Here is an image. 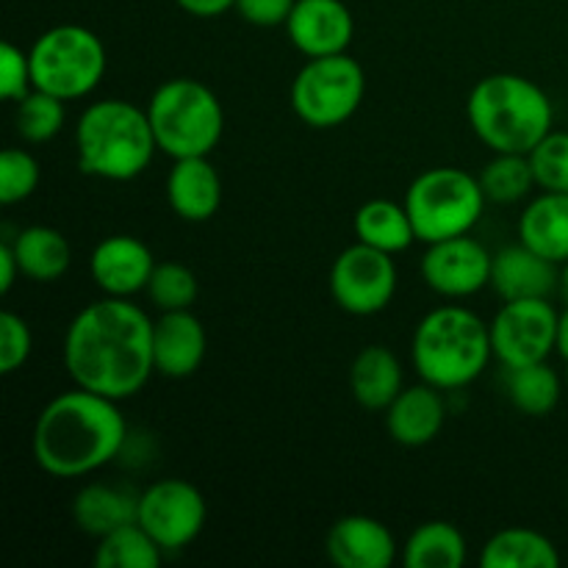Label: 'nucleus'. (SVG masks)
Segmentation results:
<instances>
[{
    "label": "nucleus",
    "mask_w": 568,
    "mask_h": 568,
    "mask_svg": "<svg viewBox=\"0 0 568 568\" xmlns=\"http://www.w3.org/2000/svg\"><path fill=\"white\" fill-rule=\"evenodd\" d=\"M72 383L103 397H133L155 372L153 320L125 297H103L75 314L64 333Z\"/></svg>",
    "instance_id": "f257e3e1"
},
{
    "label": "nucleus",
    "mask_w": 568,
    "mask_h": 568,
    "mask_svg": "<svg viewBox=\"0 0 568 568\" xmlns=\"http://www.w3.org/2000/svg\"><path fill=\"white\" fill-rule=\"evenodd\" d=\"M125 442L128 425L120 403L75 386L39 410L31 453L44 475L72 480L109 466Z\"/></svg>",
    "instance_id": "f03ea898"
},
{
    "label": "nucleus",
    "mask_w": 568,
    "mask_h": 568,
    "mask_svg": "<svg viewBox=\"0 0 568 568\" xmlns=\"http://www.w3.org/2000/svg\"><path fill=\"white\" fill-rule=\"evenodd\" d=\"M466 116L475 136L491 153L530 155L552 131V103L547 92L516 72L480 78L466 100Z\"/></svg>",
    "instance_id": "7ed1b4c3"
},
{
    "label": "nucleus",
    "mask_w": 568,
    "mask_h": 568,
    "mask_svg": "<svg viewBox=\"0 0 568 568\" xmlns=\"http://www.w3.org/2000/svg\"><path fill=\"white\" fill-rule=\"evenodd\" d=\"M155 150L159 144L148 109L128 100H98L78 116L75 155L83 175L128 183L148 170Z\"/></svg>",
    "instance_id": "20e7f679"
},
{
    "label": "nucleus",
    "mask_w": 568,
    "mask_h": 568,
    "mask_svg": "<svg viewBox=\"0 0 568 568\" xmlns=\"http://www.w3.org/2000/svg\"><path fill=\"white\" fill-rule=\"evenodd\" d=\"M491 358V331L464 305H442L430 311L410 338L416 375L442 392L471 386L488 369Z\"/></svg>",
    "instance_id": "39448f33"
},
{
    "label": "nucleus",
    "mask_w": 568,
    "mask_h": 568,
    "mask_svg": "<svg viewBox=\"0 0 568 568\" xmlns=\"http://www.w3.org/2000/svg\"><path fill=\"white\" fill-rule=\"evenodd\" d=\"M150 125L161 153L175 159L211 155L225 133V111L214 89L197 78H172L148 103Z\"/></svg>",
    "instance_id": "423d86ee"
},
{
    "label": "nucleus",
    "mask_w": 568,
    "mask_h": 568,
    "mask_svg": "<svg viewBox=\"0 0 568 568\" xmlns=\"http://www.w3.org/2000/svg\"><path fill=\"white\" fill-rule=\"evenodd\" d=\"M486 203L480 178L458 166H433L405 192V209L416 227V239L425 244L471 233Z\"/></svg>",
    "instance_id": "0eeeda50"
},
{
    "label": "nucleus",
    "mask_w": 568,
    "mask_h": 568,
    "mask_svg": "<svg viewBox=\"0 0 568 568\" xmlns=\"http://www.w3.org/2000/svg\"><path fill=\"white\" fill-rule=\"evenodd\" d=\"M33 89L61 100H81L100 87L105 75V44L83 26H55L39 33L28 50Z\"/></svg>",
    "instance_id": "6e6552de"
},
{
    "label": "nucleus",
    "mask_w": 568,
    "mask_h": 568,
    "mask_svg": "<svg viewBox=\"0 0 568 568\" xmlns=\"http://www.w3.org/2000/svg\"><path fill=\"white\" fill-rule=\"evenodd\" d=\"M366 94L364 67L347 53L308 59L292 81V109L316 131L338 128L355 116Z\"/></svg>",
    "instance_id": "1a4fd4ad"
},
{
    "label": "nucleus",
    "mask_w": 568,
    "mask_h": 568,
    "mask_svg": "<svg viewBox=\"0 0 568 568\" xmlns=\"http://www.w3.org/2000/svg\"><path fill=\"white\" fill-rule=\"evenodd\" d=\"M331 294L353 316H375L397 294V264L392 253L358 242L342 250L331 266Z\"/></svg>",
    "instance_id": "9d476101"
},
{
    "label": "nucleus",
    "mask_w": 568,
    "mask_h": 568,
    "mask_svg": "<svg viewBox=\"0 0 568 568\" xmlns=\"http://www.w3.org/2000/svg\"><path fill=\"white\" fill-rule=\"evenodd\" d=\"M558 316L549 300H505L488 325L494 358L505 369L547 361L558 344Z\"/></svg>",
    "instance_id": "9b49d317"
},
{
    "label": "nucleus",
    "mask_w": 568,
    "mask_h": 568,
    "mask_svg": "<svg viewBox=\"0 0 568 568\" xmlns=\"http://www.w3.org/2000/svg\"><path fill=\"white\" fill-rule=\"evenodd\" d=\"M209 505L203 491L189 480H159L139 494L136 521L164 552L186 549L203 532Z\"/></svg>",
    "instance_id": "f8f14e48"
},
{
    "label": "nucleus",
    "mask_w": 568,
    "mask_h": 568,
    "mask_svg": "<svg viewBox=\"0 0 568 568\" xmlns=\"http://www.w3.org/2000/svg\"><path fill=\"white\" fill-rule=\"evenodd\" d=\"M494 255L469 233L427 244L422 255V277L436 294L464 300L491 283Z\"/></svg>",
    "instance_id": "ddd939ff"
},
{
    "label": "nucleus",
    "mask_w": 568,
    "mask_h": 568,
    "mask_svg": "<svg viewBox=\"0 0 568 568\" xmlns=\"http://www.w3.org/2000/svg\"><path fill=\"white\" fill-rule=\"evenodd\" d=\"M286 33L308 59L347 53L355 37L353 11L342 0H297L286 20Z\"/></svg>",
    "instance_id": "4468645a"
},
{
    "label": "nucleus",
    "mask_w": 568,
    "mask_h": 568,
    "mask_svg": "<svg viewBox=\"0 0 568 568\" xmlns=\"http://www.w3.org/2000/svg\"><path fill=\"white\" fill-rule=\"evenodd\" d=\"M94 283L105 297H125L148 292L150 275L155 270V258L148 244L128 233H114L98 242L89 258Z\"/></svg>",
    "instance_id": "2eb2a0df"
},
{
    "label": "nucleus",
    "mask_w": 568,
    "mask_h": 568,
    "mask_svg": "<svg viewBox=\"0 0 568 568\" xmlns=\"http://www.w3.org/2000/svg\"><path fill=\"white\" fill-rule=\"evenodd\" d=\"M325 549L338 568H388L397 560V541L392 530L366 514L342 516L327 530Z\"/></svg>",
    "instance_id": "dca6fc26"
},
{
    "label": "nucleus",
    "mask_w": 568,
    "mask_h": 568,
    "mask_svg": "<svg viewBox=\"0 0 568 568\" xmlns=\"http://www.w3.org/2000/svg\"><path fill=\"white\" fill-rule=\"evenodd\" d=\"M209 353L205 327L192 311H164L153 322L155 372L170 381L192 377Z\"/></svg>",
    "instance_id": "f3484780"
},
{
    "label": "nucleus",
    "mask_w": 568,
    "mask_h": 568,
    "mask_svg": "<svg viewBox=\"0 0 568 568\" xmlns=\"http://www.w3.org/2000/svg\"><path fill=\"white\" fill-rule=\"evenodd\" d=\"M558 266L519 242L494 255L491 286L503 300H549L560 286Z\"/></svg>",
    "instance_id": "a211bd4d"
},
{
    "label": "nucleus",
    "mask_w": 568,
    "mask_h": 568,
    "mask_svg": "<svg viewBox=\"0 0 568 568\" xmlns=\"http://www.w3.org/2000/svg\"><path fill=\"white\" fill-rule=\"evenodd\" d=\"M166 203L186 222H209L222 205V178L209 155L175 159L166 175Z\"/></svg>",
    "instance_id": "6ab92c4d"
},
{
    "label": "nucleus",
    "mask_w": 568,
    "mask_h": 568,
    "mask_svg": "<svg viewBox=\"0 0 568 568\" xmlns=\"http://www.w3.org/2000/svg\"><path fill=\"white\" fill-rule=\"evenodd\" d=\"M447 422L442 388L422 381L419 386L403 388L386 408V430L403 447H425L436 442Z\"/></svg>",
    "instance_id": "aec40b11"
},
{
    "label": "nucleus",
    "mask_w": 568,
    "mask_h": 568,
    "mask_svg": "<svg viewBox=\"0 0 568 568\" xmlns=\"http://www.w3.org/2000/svg\"><path fill=\"white\" fill-rule=\"evenodd\" d=\"M519 242L564 266L568 261V192H544L519 216Z\"/></svg>",
    "instance_id": "412c9836"
},
{
    "label": "nucleus",
    "mask_w": 568,
    "mask_h": 568,
    "mask_svg": "<svg viewBox=\"0 0 568 568\" xmlns=\"http://www.w3.org/2000/svg\"><path fill=\"white\" fill-rule=\"evenodd\" d=\"M403 364L383 344H369L349 366V392L366 410H386L403 392Z\"/></svg>",
    "instance_id": "4be33fe9"
},
{
    "label": "nucleus",
    "mask_w": 568,
    "mask_h": 568,
    "mask_svg": "<svg viewBox=\"0 0 568 568\" xmlns=\"http://www.w3.org/2000/svg\"><path fill=\"white\" fill-rule=\"evenodd\" d=\"M136 514L139 497H133L125 488L103 486V483L83 486L72 499V519H75L78 530L94 538H103L116 527L131 525L136 521Z\"/></svg>",
    "instance_id": "5701e85b"
},
{
    "label": "nucleus",
    "mask_w": 568,
    "mask_h": 568,
    "mask_svg": "<svg viewBox=\"0 0 568 568\" xmlns=\"http://www.w3.org/2000/svg\"><path fill=\"white\" fill-rule=\"evenodd\" d=\"M22 277L33 283H53L67 275L72 264V247L61 231L50 225H28L9 239Z\"/></svg>",
    "instance_id": "b1692460"
},
{
    "label": "nucleus",
    "mask_w": 568,
    "mask_h": 568,
    "mask_svg": "<svg viewBox=\"0 0 568 568\" xmlns=\"http://www.w3.org/2000/svg\"><path fill=\"white\" fill-rule=\"evenodd\" d=\"M483 568H558L560 552L552 538L530 527H508L486 541Z\"/></svg>",
    "instance_id": "393cba45"
},
{
    "label": "nucleus",
    "mask_w": 568,
    "mask_h": 568,
    "mask_svg": "<svg viewBox=\"0 0 568 568\" xmlns=\"http://www.w3.org/2000/svg\"><path fill=\"white\" fill-rule=\"evenodd\" d=\"M355 236L358 242L369 244V247L383 250V253H405L416 239V227L410 222L405 203H394V200H369L355 214Z\"/></svg>",
    "instance_id": "a878e982"
},
{
    "label": "nucleus",
    "mask_w": 568,
    "mask_h": 568,
    "mask_svg": "<svg viewBox=\"0 0 568 568\" xmlns=\"http://www.w3.org/2000/svg\"><path fill=\"white\" fill-rule=\"evenodd\" d=\"M403 564L408 568H460L466 564L464 532L453 521H425L405 541Z\"/></svg>",
    "instance_id": "bb28decb"
},
{
    "label": "nucleus",
    "mask_w": 568,
    "mask_h": 568,
    "mask_svg": "<svg viewBox=\"0 0 568 568\" xmlns=\"http://www.w3.org/2000/svg\"><path fill=\"white\" fill-rule=\"evenodd\" d=\"M505 372V392L525 416H549L564 399L566 377H560L547 361Z\"/></svg>",
    "instance_id": "cd10ccee"
},
{
    "label": "nucleus",
    "mask_w": 568,
    "mask_h": 568,
    "mask_svg": "<svg viewBox=\"0 0 568 568\" xmlns=\"http://www.w3.org/2000/svg\"><path fill=\"white\" fill-rule=\"evenodd\" d=\"M164 549L150 538L139 521L116 527L109 536L98 538L94 566L98 568H159Z\"/></svg>",
    "instance_id": "c85d7f7f"
},
{
    "label": "nucleus",
    "mask_w": 568,
    "mask_h": 568,
    "mask_svg": "<svg viewBox=\"0 0 568 568\" xmlns=\"http://www.w3.org/2000/svg\"><path fill=\"white\" fill-rule=\"evenodd\" d=\"M477 178H480V186L486 192L488 203L499 205L519 203L536 186L530 155L521 153H494V159L483 166Z\"/></svg>",
    "instance_id": "c756f323"
},
{
    "label": "nucleus",
    "mask_w": 568,
    "mask_h": 568,
    "mask_svg": "<svg viewBox=\"0 0 568 568\" xmlns=\"http://www.w3.org/2000/svg\"><path fill=\"white\" fill-rule=\"evenodd\" d=\"M67 100L55 98V94L42 92V89H31L26 98L17 103L14 125L26 142L44 144L61 133L67 122Z\"/></svg>",
    "instance_id": "7c9ffc66"
},
{
    "label": "nucleus",
    "mask_w": 568,
    "mask_h": 568,
    "mask_svg": "<svg viewBox=\"0 0 568 568\" xmlns=\"http://www.w3.org/2000/svg\"><path fill=\"white\" fill-rule=\"evenodd\" d=\"M148 294L161 314L164 311H192V305L197 303L200 281L181 261H161L150 275Z\"/></svg>",
    "instance_id": "2f4dec72"
},
{
    "label": "nucleus",
    "mask_w": 568,
    "mask_h": 568,
    "mask_svg": "<svg viewBox=\"0 0 568 568\" xmlns=\"http://www.w3.org/2000/svg\"><path fill=\"white\" fill-rule=\"evenodd\" d=\"M536 186L544 192H568V131H549L530 153Z\"/></svg>",
    "instance_id": "473e14b6"
},
{
    "label": "nucleus",
    "mask_w": 568,
    "mask_h": 568,
    "mask_svg": "<svg viewBox=\"0 0 568 568\" xmlns=\"http://www.w3.org/2000/svg\"><path fill=\"white\" fill-rule=\"evenodd\" d=\"M39 161L28 150L9 148L0 155V203L17 205L31 197L39 186Z\"/></svg>",
    "instance_id": "72a5a7b5"
},
{
    "label": "nucleus",
    "mask_w": 568,
    "mask_h": 568,
    "mask_svg": "<svg viewBox=\"0 0 568 568\" xmlns=\"http://www.w3.org/2000/svg\"><path fill=\"white\" fill-rule=\"evenodd\" d=\"M33 353L31 325L14 311L0 314V372L14 375L17 369L28 364Z\"/></svg>",
    "instance_id": "f704fd0d"
},
{
    "label": "nucleus",
    "mask_w": 568,
    "mask_h": 568,
    "mask_svg": "<svg viewBox=\"0 0 568 568\" xmlns=\"http://www.w3.org/2000/svg\"><path fill=\"white\" fill-rule=\"evenodd\" d=\"M31 89L33 75L28 50L17 48V44L11 42H3V48H0V92H3L6 100L20 103Z\"/></svg>",
    "instance_id": "c9c22d12"
},
{
    "label": "nucleus",
    "mask_w": 568,
    "mask_h": 568,
    "mask_svg": "<svg viewBox=\"0 0 568 568\" xmlns=\"http://www.w3.org/2000/svg\"><path fill=\"white\" fill-rule=\"evenodd\" d=\"M297 0H236V11L242 20L258 28L286 26Z\"/></svg>",
    "instance_id": "e433bc0d"
},
{
    "label": "nucleus",
    "mask_w": 568,
    "mask_h": 568,
    "mask_svg": "<svg viewBox=\"0 0 568 568\" xmlns=\"http://www.w3.org/2000/svg\"><path fill=\"white\" fill-rule=\"evenodd\" d=\"M186 14L203 17V20H211V17H220L225 11L236 9V0H175Z\"/></svg>",
    "instance_id": "4c0bfd02"
},
{
    "label": "nucleus",
    "mask_w": 568,
    "mask_h": 568,
    "mask_svg": "<svg viewBox=\"0 0 568 568\" xmlns=\"http://www.w3.org/2000/svg\"><path fill=\"white\" fill-rule=\"evenodd\" d=\"M17 275H22L20 261H17L14 250H11V242L6 239V242L0 244V294H9L11 288H14Z\"/></svg>",
    "instance_id": "58836bf2"
},
{
    "label": "nucleus",
    "mask_w": 568,
    "mask_h": 568,
    "mask_svg": "<svg viewBox=\"0 0 568 568\" xmlns=\"http://www.w3.org/2000/svg\"><path fill=\"white\" fill-rule=\"evenodd\" d=\"M555 353L568 364V305L558 316V344H555Z\"/></svg>",
    "instance_id": "ea45409f"
},
{
    "label": "nucleus",
    "mask_w": 568,
    "mask_h": 568,
    "mask_svg": "<svg viewBox=\"0 0 568 568\" xmlns=\"http://www.w3.org/2000/svg\"><path fill=\"white\" fill-rule=\"evenodd\" d=\"M560 292H564V297L568 303V261L564 264V272H560Z\"/></svg>",
    "instance_id": "a19ab883"
},
{
    "label": "nucleus",
    "mask_w": 568,
    "mask_h": 568,
    "mask_svg": "<svg viewBox=\"0 0 568 568\" xmlns=\"http://www.w3.org/2000/svg\"><path fill=\"white\" fill-rule=\"evenodd\" d=\"M566 397H568V372H566Z\"/></svg>",
    "instance_id": "79ce46f5"
}]
</instances>
